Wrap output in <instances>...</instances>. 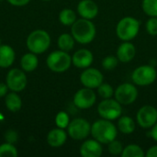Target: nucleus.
<instances>
[{
	"instance_id": "f8f14e48",
	"label": "nucleus",
	"mask_w": 157,
	"mask_h": 157,
	"mask_svg": "<svg viewBox=\"0 0 157 157\" xmlns=\"http://www.w3.org/2000/svg\"><path fill=\"white\" fill-rule=\"evenodd\" d=\"M80 82L85 87L97 89L104 82V76L98 69L87 67L81 73Z\"/></svg>"
},
{
	"instance_id": "423d86ee",
	"label": "nucleus",
	"mask_w": 157,
	"mask_h": 157,
	"mask_svg": "<svg viewBox=\"0 0 157 157\" xmlns=\"http://www.w3.org/2000/svg\"><path fill=\"white\" fill-rule=\"evenodd\" d=\"M47 66L55 73L67 71L72 64V57L64 51H54L47 57Z\"/></svg>"
},
{
	"instance_id": "ddd939ff",
	"label": "nucleus",
	"mask_w": 157,
	"mask_h": 157,
	"mask_svg": "<svg viewBox=\"0 0 157 157\" xmlns=\"http://www.w3.org/2000/svg\"><path fill=\"white\" fill-rule=\"evenodd\" d=\"M6 85L11 91L20 92L27 86V76L25 73L17 68L11 69L6 78Z\"/></svg>"
},
{
	"instance_id": "f3484780",
	"label": "nucleus",
	"mask_w": 157,
	"mask_h": 157,
	"mask_svg": "<svg viewBox=\"0 0 157 157\" xmlns=\"http://www.w3.org/2000/svg\"><path fill=\"white\" fill-rule=\"evenodd\" d=\"M136 55V48L132 41H122L116 52V56L122 63L132 62Z\"/></svg>"
},
{
	"instance_id": "a211bd4d",
	"label": "nucleus",
	"mask_w": 157,
	"mask_h": 157,
	"mask_svg": "<svg viewBox=\"0 0 157 157\" xmlns=\"http://www.w3.org/2000/svg\"><path fill=\"white\" fill-rule=\"evenodd\" d=\"M67 140V133L64 129L56 128L52 130L47 135L48 144L52 147H60L65 144Z\"/></svg>"
},
{
	"instance_id": "f03ea898",
	"label": "nucleus",
	"mask_w": 157,
	"mask_h": 157,
	"mask_svg": "<svg viewBox=\"0 0 157 157\" xmlns=\"http://www.w3.org/2000/svg\"><path fill=\"white\" fill-rule=\"evenodd\" d=\"M71 32L76 42L88 44L92 42L97 35V28L90 19L79 18L71 26Z\"/></svg>"
},
{
	"instance_id": "72a5a7b5",
	"label": "nucleus",
	"mask_w": 157,
	"mask_h": 157,
	"mask_svg": "<svg viewBox=\"0 0 157 157\" xmlns=\"http://www.w3.org/2000/svg\"><path fill=\"white\" fill-rule=\"evenodd\" d=\"M145 157H157V144L151 146L146 151Z\"/></svg>"
},
{
	"instance_id": "9d476101",
	"label": "nucleus",
	"mask_w": 157,
	"mask_h": 157,
	"mask_svg": "<svg viewBox=\"0 0 157 157\" xmlns=\"http://www.w3.org/2000/svg\"><path fill=\"white\" fill-rule=\"evenodd\" d=\"M136 121L141 128L151 129L157 122V109L152 105L143 106L137 111Z\"/></svg>"
},
{
	"instance_id": "e433bc0d",
	"label": "nucleus",
	"mask_w": 157,
	"mask_h": 157,
	"mask_svg": "<svg viewBox=\"0 0 157 157\" xmlns=\"http://www.w3.org/2000/svg\"><path fill=\"white\" fill-rule=\"evenodd\" d=\"M7 89H8L7 85H6L4 83H0V98H3L6 95Z\"/></svg>"
},
{
	"instance_id": "c9c22d12",
	"label": "nucleus",
	"mask_w": 157,
	"mask_h": 157,
	"mask_svg": "<svg viewBox=\"0 0 157 157\" xmlns=\"http://www.w3.org/2000/svg\"><path fill=\"white\" fill-rule=\"evenodd\" d=\"M149 136L157 143V122L150 129V132H149Z\"/></svg>"
},
{
	"instance_id": "39448f33",
	"label": "nucleus",
	"mask_w": 157,
	"mask_h": 157,
	"mask_svg": "<svg viewBox=\"0 0 157 157\" xmlns=\"http://www.w3.org/2000/svg\"><path fill=\"white\" fill-rule=\"evenodd\" d=\"M156 77V69L151 64L140 65L132 74V83L139 86H148L154 84Z\"/></svg>"
},
{
	"instance_id": "aec40b11",
	"label": "nucleus",
	"mask_w": 157,
	"mask_h": 157,
	"mask_svg": "<svg viewBox=\"0 0 157 157\" xmlns=\"http://www.w3.org/2000/svg\"><path fill=\"white\" fill-rule=\"evenodd\" d=\"M118 131L121 132L123 134H132L134 132L136 129L135 121L130 116H121L118 119V124H117Z\"/></svg>"
},
{
	"instance_id": "4468645a",
	"label": "nucleus",
	"mask_w": 157,
	"mask_h": 157,
	"mask_svg": "<svg viewBox=\"0 0 157 157\" xmlns=\"http://www.w3.org/2000/svg\"><path fill=\"white\" fill-rule=\"evenodd\" d=\"M99 8L94 0H81L77 5V13L83 18L94 19L98 17Z\"/></svg>"
},
{
	"instance_id": "f257e3e1",
	"label": "nucleus",
	"mask_w": 157,
	"mask_h": 157,
	"mask_svg": "<svg viewBox=\"0 0 157 157\" xmlns=\"http://www.w3.org/2000/svg\"><path fill=\"white\" fill-rule=\"evenodd\" d=\"M118 128L112 121L99 119L91 124V135L102 144H108L117 139Z\"/></svg>"
},
{
	"instance_id": "9b49d317",
	"label": "nucleus",
	"mask_w": 157,
	"mask_h": 157,
	"mask_svg": "<svg viewBox=\"0 0 157 157\" xmlns=\"http://www.w3.org/2000/svg\"><path fill=\"white\" fill-rule=\"evenodd\" d=\"M97 102V94L94 89L88 87L80 88L74 96V104L80 109H88Z\"/></svg>"
},
{
	"instance_id": "412c9836",
	"label": "nucleus",
	"mask_w": 157,
	"mask_h": 157,
	"mask_svg": "<svg viewBox=\"0 0 157 157\" xmlns=\"http://www.w3.org/2000/svg\"><path fill=\"white\" fill-rule=\"evenodd\" d=\"M38 64H39L38 57L33 52L24 54L21 58V61H20L21 68L26 72L34 71L38 67Z\"/></svg>"
},
{
	"instance_id": "6ab92c4d",
	"label": "nucleus",
	"mask_w": 157,
	"mask_h": 157,
	"mask_svg": "<svg viewBox=\"0 0 157 157\" xmlns=\"http://www.w3.org/2000/svg\"><path fill=\"white\" fill-rule=\"evenodd\" d=\"M15 61V52L9 45L0 46V67L7 68Z\"/></svg>"
},
{
	"instance_id": "cd10ccee",
	"label": "nucleus",
	"mask_w": 157,
	"mask_h": 157,
	"mask_svg": "<svg viewBox=\"0 0 157 157\" xmlns=\"http://www.w3.org/2000/svg\"><path fill=\"white\" fill-rule=\"evenodd\" d=\"M17 151L13 144L6 143L0 145V157H17Z\"/></svg>"
},
{
	"instance_id": "4c0bfd02",
	"label": "nucleus",
	"mask_w": 157,
	"mask_h": 157,
	"mask_svg": "<svg viewBox=\"0 0 157 157\" xmlns=\"http://www.w3.org/2000/svg\"><path fill=\"white\" fill-rule=\"evenodd\" d=\"M43 1H50V0H43Z\"/></svg>"
},
{
	"instance_id": "393cba45",
	"label": "nucleus",
	"mask_w": 157,
	"mask_h": 157,
	"mask_svg": "<svg viewBox=\"0 0 157 157\" xmlns=\"http://www.w3.org/2000/svg\"><path fill=\"white\" fill-rule=\"evenodd\" d=\"M122 157H144L145 153L144 152L143 148L137 144H128L124 147L122 154Z\"/></svg>"
},
{
	"instance_id": "473e14b6",
	"label": "nucleus",
	"mask_w": 157,
	"mask_h": 157,
	"mask_svg": "<svg viewBox=\"0 0 157 157\" xmlns=\"http://www.w3.org/2000/svg\"><path fill=\"white\" fill-rule=\"evenodd\" d=\"M5 139L7 143L14 144L17 141V134L14 131H7L5 134Z\"/></svg>"
},
{
	"instance_id": "6e6552de",
	"label": "nucleus",
	"mask_w": 157,
	"mask_h": 157,
	"mask_svg": "<svg viewBox=\"0 0 157 157\" xmlns=\"http://www.w3.org/2000/svg\"><path fill=\"white\" fill-rule=\"evenodd\" d=\"M67 134L76 141L85 140L91 134V124L86 119H75L70 121L67 127Z\"/></svg>"
},
{
	"instance_id": "b1692460",
	"label": "nucleus",
	"mask_w": 157,
	"mask_h": 157,
	"mask_svg": "<svg viewBox=\"0 0 157 157\" xmlns=\"http://www.w3.org/2000/svg\"><path fill=\"white\" fill-rule=\"evenodd\" d=\"M76 19V14L71 8H64L59 14V20L64 26H72Z\"/></svg>"
},
{
	"instance_id": "5701e85b",
	"label": "nucleus",
	"mask_w": 157,
	"mask_h": 157,
	"mask_svg": "<svg viewBox=\"0 0 157 157\" xmlns=\"http://www.w3.org/2000/svg\"><path fill=\"white\" fill-rule=\"evenodd\" d=\"M75 42V40L74 39L73 35L68 34V33H63L60 35V37L58 38V41H57L59 49L67 52L74 49Z\"/></svg>"
},
{
	"instance_id": "7ed1b4c3",
	"label": "nucleus",
	"mask_w": 157,
	"mask_h": 157,
	"mask_svg": "<svg viewBox=\"0 0 157 157\" xmlns=\"http://www.w3.org/2000/svg\"><path fill=\"white\" fill-rule=\"evenodd\" d=\"M141 22L133 17H122L116 26L117 37L122 41H132L139 34Z\"/></svg>"
},
{
	"instance_id": "4be33fe9",
	"label": "nucleus",
	"mask_w": 157,
	"mask_h": 157,
	"mask_svg": "<svg viewBox=\"0 0 157 157\" xmlns=\"http://www.w3.org/2000/svg\"><path fill=\"white\" fill-rule=\"evenodd\" d=\"M5 103H6V108L12 112L18 111L21 109V106H22L21 98L17 94V92H14V91L11 92V93H8L7 95H6Z\"/></svg>"
},
{
	"instance_id": "0eeeda50",
	"label": "nucleus",
	"mask_w": 157,
	"mask_h": 157,
	"mask_svg": "<svg viewBox=\"0 0 157 157\" xmlns=\"http://www.w3.org/2000/svg\"><path fill=\"white\" fill-rule=\"evenodd\" d=\"M98 113L102 119L113 121L115 120H118L121 116L122 105L112 98L102 99L98 103Z\"/></svg>"
},
{
	"instance_id": "dca6fc26",
	"label": "nucleus",
	"mask_w": 157,
	"mask_h": 157,
	"mask_svg": "<svg viewBox=\"0 0 157 157\" xmlns=\"http://www.w3.org/2000/svg\"><path fill=\"white\" fill-rule=\"evenodd\" d=\"M94 61V55L88 49H80L72 56V63L80 69L90 67Z\"/></svg>"
},
{
	"instance_id": "c756f323",
	"label": "nucleus",
	"mask_w": 157,
	"mask_h": 157,
	"mask_svg": "<svg viewBox=\"0 0 157 157\" xmlns=\"http://www.w3.org/2000/svg\"><path fill=\"white\" fill-rule=\"evenodd\" d=\"M108 151L111 155H121L122 151L124 149L123 144H121V142L118 141L117 139L111 141L110 143H109L108 144Z\"/></svg>"
},
{
	"instance_id": "7c9ffc66",
	"label": "nucleus",
	"mask_w": 157,
	"mask_h": 157,
	"mask_svg": "<svg viewBox=\"0 0 157 157\" xmlns=\"http://www.w3.org/2000/svg\"><path fill=\"white\" fill-rule=\"evenodd\" d=\"M70 117L64 111H60L55 117V124L58 128L61 129H67L70 123Z\"/></svg>"
},
{
	"instance_id": "58836bf2",
	"label": "nucleus",
	"mask_w": 157,
	"mask_h": 157,
	"mask_svg": "<svg viewBox=\"0 0 157 157\" xmlns=\"http://www.w3.org/2000/svg\"><path fill=\"white\" fill-rule=\"evenodd\" d=\"M0 1H1V0H0Z\"/></svg>"
},
{
	"instance_id": "20e7f679",
	"label": "nucleus",
	"mask_w": 157,
	"mask_h": 157,
	"mask_svg": "<svg viewBox=\"0 0 157 157\" xmlns=\"http://www.w3.org/2000/svg\"><path fill=\"white\" fill-rule=\"evenodd\" d=\"M51 45V37L49 33L43 29L32 31L27 39L28 49L35 53L40 54L46 52Z\"/></svg>"
},
{
	"instance_id": "bb28decb",
	"label": "nucleus",
	"mask_w": 157,
	"mask_h": 157,
	"mask_svg": "<svg viewBox=\"0 0 157 157\" xmlns=\"http://www.w3.org/2000/svg\"><path fill=\"white\" fill-rule=\"evenodd\" d=\"M142 8L148 17H157V0H143Z\"/></svg>"
},
{
	"instance_id": "a878e982",
	"label": "nucleus",
	"mask_w": 157,
	"mask_h": 157,
	"mask_svg": "<svg viewBox=\"0 0 157 157\" xmlns=\"http://www.w3.org/2000/svg\"><path fill=\"white\" fill-rule=\"evenodd\" d=\"M97 92H98V95L102 99H106V98H111L114 97L115 89L113 88V86L110 84L103 82L97 88Z\"/></svg>"
},
{
	"instance_id": "2eb2a0df",
	"label": "nucleus",
	"mask_w": 157,
	"mask_h": 157,
	"mask_svg": "<svg viewBox=\"0 0 157 157\" xmlns=\"http://www.w3.org/2000/svg\"><path fill=\"white\" fill-rule=\"evenodd\" d=\"M102 154V144L94 138L86 140L80 146V155L82 157H100Z\"/></svg>"
},
{
	"instance_id": "2f4dec72",
	"label": "nucleus",
	"mask_w": 157,
	"mask_h": 157,
	"mask_svg": "<svg viewBox=\"0 0 157 157\" xmlns=\"http://www.w3.org/2000/svg\"><path fill=\"white\" fill-rule=\"evenodd\" d=\"M146 31L151 36H157V17H150L145 24Z\"/></svg>"
},
{
	"instance_id": "f704fd0d",
	"label": "nucleus",
	"mask_w": 157,
	"mask_h": 157,
	"mask_svg": "<svg viewBox=\"0 0 157 157\" xmlns=\"http://www.w3.org/2000/svg\"><path fill=\"white\" fill-rule=\"evenodd\" d=\"M8 3L12 6H22L27 5L30 0H7Z\"/></svg>"
},
{
	"instance_id": "c85d7f7f",
	"label": "nucleus",
	"mask_w": 157,
	"mask_h": 157,
	"mask_svg": "<svg viewBox=\"0 0 157 157\" xmlns=\"http://www.w3.org/2000/svg\"><path fill=\"white\" fill-rule=\"evenodd\" d=\"M119 59L117 58V56H113V55H109L106 56L101 63L102 68L106 71H112L114 70L118 64H119Z\"/></svg>"
},
{
	"instance_id": "1a4fd4ad",
	"label": "nucleus",
	"mask_w": 157,
	"mask_h": 157,
	"mask_svg": "<svg viewBox=\"0 0 157 157\" xmlns=\"http://www.w3.org/2000/svg\"><path fill=\"white\" fill-rule=\"evenodd\" d=\"M137 98L138 89L134 84L123 83L115 89L114 98L122 106H128L134 103Z\"/></svg>"
}]
</instances>
